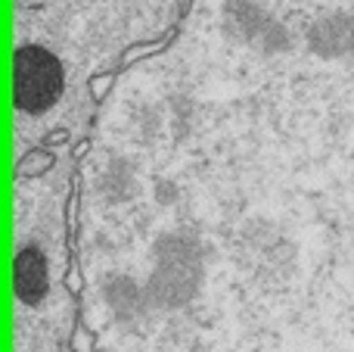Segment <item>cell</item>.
Here are the masks:
<instances>
[{
	"label": "cell",
	"instance_id": "cell-1",
	"mask_svg": "<svg viewBox=\"0 0 354 352\" xmlns=\"http://www.w3.org/2000/svg\"><path fill=\"white\" fill-rule=\"evenodd\" d=\"M16 106L25 112H44L53 106L62 94V66L50 50L44 47H19L16 50Z\"/></svg>",
	"mask_w": 354,
	"mask_h": 352
},
{
	"label": "cell",
	"instance_id": "cell-2",
	"mask_svg": "<svg viewBox=\"0 0 354 352\" xmlns=\"http://www.w3.org/2000/svg\"><path fill=\"white\" fill-rule=\"evenodd\" d=\"M16 290L25 303H37L47 290V262L35 247H25L16 256Z\"/></svg>",
	"mask_w": 354,
	"mask_h": 352
}]
</instances>
